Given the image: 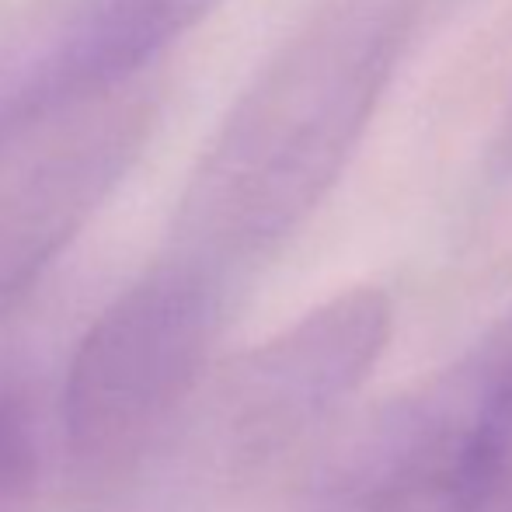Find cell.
Listing matches in <instances>:
<instances>
[{"label":"cell","mask_w":512,"mask_h":512,"mask_svg":"<svg viewBox=\"0 0 512 512\" xmlns=\"http://www.w3.org/2000/svg\"><path fill=\"white\" fill-rule=\"evenodd\" d=\"M408 25L405 0H345L279 49L199 157L168 258L227 283L272 255L338 182Z\"/></svg>","instance_id":"cell-1"},{"label":"cell","mask_w":512,"mask_h":512,"mask_svg":"<svg viewBox=\"0 0 512 512\" xmlns=\"http://www.w3.org/2000/svg\"><path fill=\"white\" fill-rule=\"evenodd\" d=\"M223 283L164 258L84 331L63 384L70 453L91 471L147 450L203 377Z\"/></svg>","instance_id":"cell-2"},{"label":"cell","mask_w":512,"mask_h":512,"mask_svg":"<svg viewBox=\"0 0 512 512\" xmlns=\"http://www.w3.org/2000/svg\"><path fill=\"white\" fill-rule=\"evenodd\" d=\"M39 481V432L25 391L0 384V499H21Z\"/></svg>","instance_id":"cell-7"},{"label":"cell","mask_w":512,"mask_h":512,"mask_svg":"<svg viewBox=\"0 0 512 512\" xmlns=\"http://www.w3.org/2000/svg\"><path fill=\"white\" fill-rule=\"evenodd\" d=\"M223 0H77L56 35L0 91V122L133 84Z\"/></svg>","instance_id":"cell-6"},{"label":"cell","mask_w":512,"mask_h":512,"mask_svg":"<svg viewBox=\"0 0 512 512\" xmlns=\"http://www.w3.org/2000/svg\"><path fill=\"white\" fill-rule=\"evenodd\" d=\"M474 391L467 373L370 418L328 464L307 512H471Z\"/></svg>","instance_id":"cell-5"},{"label":"cell","mask_w":512,"mask_h":512,"mask_svg":"<svg viewBox=\"0 0 512 512\" xmlns=\"http://www.w3.org/2000/svg\"><path fill=\"white\" fill-rule=\"evenodd\" d=\"M157 102L112 88L0 122V304L81 234L147 147Z\"/></svg>","instance_id":"cell-3"},{"label":"cell","mask_w":512,"mask_h":512,"mask_svg":"<svg viewBox=\"0 0 512 512\" xmlns=\"http://www.w3.org/2000/svg\"><path fill=\"white\" fill-rule=\"evenodd\" d=\"M391 328V300L373 286H359L310 310L241 359L220 401V429L230 453L265 460L335 415L366 384Z\"/></svg>","instance_id":"cell-4"}]
</instances>
